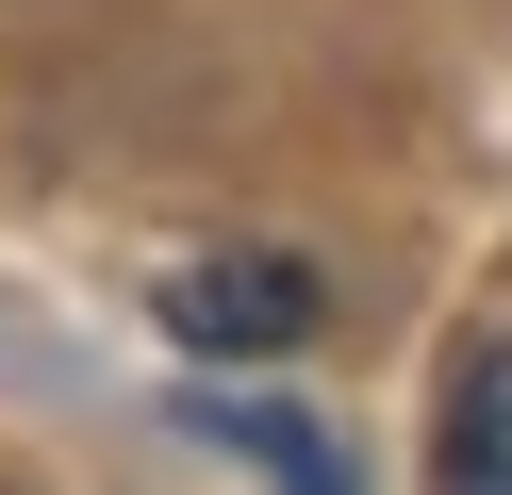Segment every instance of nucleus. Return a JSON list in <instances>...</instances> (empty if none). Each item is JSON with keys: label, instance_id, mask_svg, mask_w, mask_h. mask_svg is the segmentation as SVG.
Masks as SVG:
<instances>
[{"label": "nucleus", "instance_id": "f257e3e1", "mask_svg": "<svg viewBox=\"0 0 512 495\" xmlns=\"http://www.w3.org/2000/svg\"><path fill=\"white\" fill-rule=\"evenodd\" d=\"M314 314H331V297H314V264H281V248H215V264L166 281V330H182V347H298Z\"/></svg>", "mask_w": 512, "mask_h": 495}, {"label": "nucleus", "instance_id": "7ed1b4c3", "mask_svg": "<svg viewBox=\"0 0 512 495\" xmlns=\"http://www.w3.org/2000/svg\"><path fill=\"white\" fill-rule=\"evenodd\" d=\"M182 429H215V446H248V462H265V479H347V462H331V429H298V413H281V396H199V413H182Z\"/></svg>", "mask_w": 512, "mask_h": 495}, {"label": "nucleus", "instance_id": "f03ea898", "mask_svg": "<svg viewBox=\"0 0 512 495\" xmlns=\"http://www.w3.org/2000/svg\"><path fill=\"white\" fill-rule=\"evenodd\" d=\"M446 479H463V495H512V347H479L463 396H446Z\"/></svg>", "mask_w": 512, "mask_h": 495}]
</instances>
